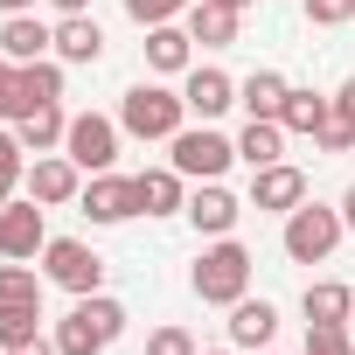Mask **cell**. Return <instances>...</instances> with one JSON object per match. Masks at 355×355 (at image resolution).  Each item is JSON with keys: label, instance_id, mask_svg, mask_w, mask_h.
<instances>
[{"label": "cell", "instance_id": "obj_1", "mask_svg": "<svg viewBox=\"0 0 355 355\" xmlns=\"http://www.w3.org/2000/svg\"><path fill=\"white\" fill-rule=\"evenodd\" d=\"M125 320H132V313H125L112 293H84V300L56 320V348H63V355H105V348L125 334Z\"/></svg>", "mask_w": 355, "mask_h": 355}, {"label": "cell", "instance_id": "obj_2", "mask_svg": "<svg viewBox=\"0 0 355 355\" xmlns=\"http://www.w3.org/2000/svg\"><path fill=\"white\" fill-rule=\"evenodd\" d=\"M189 286H196L202 306H237V300L251 293V251H244L237 237H209V251L196 258Z\"/></svg>", "mask_w": 355, "mask_h": 355}, {"label": "cell", "instance_id": "obj_3", "mask_svg": "<svg viewBox=\"0 0 355 355\" xmlns=\"http://www.w3.org/2000/svg\"><path fill=\"white\" fill-rule=\"evenodd\" d=\"M119 125H125L132 139H174V132L189 125V98L167 91V84H132V91L119 98Z\"/></svg>", "mask_w": 355, "mask_h": 355}, {"label": "cell", "instance_id": "obj_4", "mask_svg": "<svg viewBox=\"0 0 355 355\" xmlns=\"http://www.w3.org/2000/svg\"><path fill=\"white\" fill-rule=\"evenodd\" d=\"M237 160V139H223L216 125H182L167 139V167L182 182H223V167Z\"/></svg>", "mask_w": 355, "mask_h": 355}, {"label": "cell", "instance_id": "obj_5", "mask_svg": "<svg viewBox=\"0 0 355 355\" xmlns=\"http://www.w3.org/2000/svg\"><path fill=\"white\" fill-rule=\"evenodd\" d=\"M341 209H327V202H300L293 216H286V258L293 265H327L334 258V244H341Z\"/></svg>", "mask_w": 355, "mask_h": 355}, {"label": "cell", "instance_id": "obj_6", "mask_svg": "<svg viewBox=\"0 0 355 355\" xmlns=\"http://www.w3.org/2000/svg\"><path fill=\"white\" fill-rule=\"evenodd\" d=\"M42 279L63 286L70 300H84V293L105 286V258H98L84 237H49V244H42Z\"/></svg>", "mask_w": 355, "mask_h": 355}, {"label": "cell", "instance_id": "obj_7", "mask_svg": "<svg viewBox=\"0 0 355 355\" xmlns=\"http://www.w3.org/2000/svg\"><path fill=\"white\" fill-rule=\"evenodd\" d=\"M119 119H105V112H77L70 119V132H63V153L84 167V174H112V160H119Z\"/></svg>", "mask_w": 355, "mask_h": 355}, {"label": "cell", "instance_id": "obj_8", "mask_svg": "<svg viewBox=\"0 0 355 355\" xmlns=\"http://www.w3.org/2000/svg\"><path fill=\"white\" fill-rule=\"evenodd\" d=\"M28 196H35L42 209L77 202V196H84V167H77L70 153H35V160H28Z\"/></svg>", "mask_w": 355, "mask_h": 355}, {"label": "cell", "instance_id": "obj_9", "mask_svg": "<svg viewBox=\"0 0 355 355\" xmlns=\"http://www.w3.org/2000/svg\"><path fill=\"white\" fill-rule=\"evenodd\" d=\"M300 202H306V174H300L293 160H272V167L251 174V209H265V216H293Z\"/></svg>", "mask_w": 355, "mask_h": 355}, {"label": "cell", "instance_id": "obj_10", "mask_svg": "<svg viewBox=\"0 0 355 355\" xmlns=\"http://www.w3.org/2000/svg\"><path fill=\"white\" fill-rule=\"evenodd\" d=\"M42 244H49V223H42V202H35V196L0 209V258H28V265H35Z\"/></svg>", "mask_w": 355, "mask_h": 355}, {"label": "cell", "instance_id": "obj_11", "mask_svg": "<svg viewBox=\"0 0 355 355\" xmlns=\"http://www.w3.org/2000/svg\"><path fill=\"white\" fill-rule=\"evenodd\" d=\"M77 209H84L91 223H125V216H139V196H132L125 174H91L84 196H77Z\"/></svg>", "mask_w": 355, "mask_h": 355}, {"label": "cell", "instance_id": "obj_12", "mask_svg": "<svg viewBox=\"0 0 355 355\" xmlns=\"http://www.w3.org/2000/svg\"><path fill=\"white\" fill-rule=\"evenodd\" d=\"M182 98H189V112H196L202 125H216V119L237 105V77H223L216 63H196V70H189V84H182Z\"/></svg>", "mask_w": 355, "mask_h": 355}, {"label": "cell", "instance_id": "obj_13", "mask_svg": "<svg viewBox=\"0 0 355 355\" xmlns=\"http://www.w3.org/2000/svg\"><path fill=\"white\" fill-rule=\"evenodd\" d=\"M182 216H189L202 237H230V230H237V216H244V202H237L223 182H202V189L189 196V209H182Z\"/></svg>", "mask_w": 355, "mask_h": 355}, {"label": "cell", "instance_id": "obj_14", "mask_svg": "<svg viewBox=\"0 0 355 355\" xmlns=\"http://www.w3.org/2000/svg\"><path fill=\"white\" fill-rule=\"evenodd\" d=\"M0 56L8 63H42V56H56V28L35 21V15H8L0 21Z\"/></svg>", "mask_w": 355, "mask_h": 355}, {"label": "cell", "instance_id": "obj_15", "mask_svg": "<svg viewBox=\"0 0 355 355\" xmlns=\"http://www.w3.org/2000/svg\"><path fill=\"white\" fill-rule=\"evenodd\" d=\"M132 196H139V216H182V209H189V189H182V174H174V167L132 174Z\"/></svg>", "mask_w": 355, "mask_h": 355}, {"label": "cell", "instance_id": "obj_16", "mask_svg": "<svg viewBox=\"0 0 355 355\" xmlns=\"http://www.w3.org/2000/svg\"><path fill=\"white\" fill-rule=\"evenodd\" d=\"M272 334H279V306H272V300H251V293H244V300L230 306V341L258 355V348H272Z\"/></svg>", "mask_w": 355, "mask_h": 355}, {"label": "cell", "instance_id": "obj_17", "mask_svg": "<svg viewBox=\"0 0 355 355\" xmlns=\"http://www.w3.org/2000/svg\"><path fill=\"white\" fill-rule=\"evenodd\" d=\"M15 132H21V146H28V153H63L70 112H63V105H28V112L15 119Z\"/></svg>", "mask_w": 355, "mask_h": 355}, {"label": "cell", "instance_id": "obj_18", "mask_svg": "<svg viewBox=\"0 0 355 355\" xmlns=\"http://www.w3.org/2000/svg\"><path fill=\"white\" fill-rule=\"evenodd\" d=\"M237 8H223V0H189V35L202 42V49H230L237 42Z\"/></svg>", "mask_w": 355, "mask_h": 355}, {"label": "cell", "instance_id": "obj_19", "mask_svg": "<svg viewBox=\"0 0 355 355\" xmlns=\"http://www.w3.org/2000/svg\"><path fill=\"white\" fill-rule=\"evenodd\" d=\"M105 56V28L91 15H63L56 21V63H98Z\"/></svg>", "mask_w": 355, "mask_h": 355}, {"label": "cell", "instance_id": "obj_20", "mask_svg": "<svg viewBox=\"0 0 355 355\" xmlns=\"http://www.w3.org/2000/svg\"><path fill=\"white\" fill-rule=\"evenodd\" d=\"M237 160L258 174V167H272V160H286V125L279 119H244V132H237Z\"/></svg>", "mask_w": 355, "mask_h": 355}, {"label": "cell", "instance_id": "obj_21", "mask_svg": "<svg viewBox=\"0 0 355 355\" xmlns=\"http://www.w3.org/2000/svg\"><path fill=\"white\" fill-rule=\"evenodd\" d=\"M189 49H196V35H189V28H174V21L146 28V63H153L160 77H182V70H196V63H189Z\"/></svg>", "mask_w": 355, "mask_h": 355}, {"label": "cell", "instance_id": "obj_22", "mask_svg": "<svg viewBox=\"0 0 355 355\" xmlns=\"http://www.w3.org/2000/svg\"><path fill=\"white\" fill-rule=\"evenodd\" d=\"M286 91H293V84H286L279 70H251V77L237 84V105H244L251 119H279V112H286Z\"/></svg>", "mask_w": 355, "mask_h": 355}, {"label": "cell", "instance_id": "obj_23", "mask_svg": "<svg viewBox=\"0 0 355 355\" xmlns=\"http://www.w3.org/2000/svg\"><path fill=\"white\" fill-rule=\"evenodd\" d=\"M327 112H334V98H320V91H300V84H293V91H286V112H279V125L313 139V132L327 125Z\"/></svg>", "mask_w": 355, "mask_h": 355}, {"label": "cell", "instance_id": "obj_24", "mask_svg": "<svg viewBox=\"0 0 355 355\" xmlns=\"http://www.w3.org/2000/svg\"><path fill=\"white\" fill-rule=\"evenodd\" d=\"M28 105H63V63L42 56V63H21V112Z\"/></svg>", "mask_w": 355, "mask_h": 355}, {"label": "cell", "instance_id": "obj_25", "mask_svg": "<svg viewBox=\"0 0 355 355\" xmlns=\"http://www.w3.org/2000/svg\"><path fill=\"white\" fill-rule=\"evenodd\" d=\"M42 334V300H8L0 306V348H21Z\"/></svg>", "mask_w": 355, "mask_h": 355}, {"label": "cell", "instance_id": "obj_26", "mask_svg": "<svg viewBox=\"0 0 355 355\" xmlns=\"http://www.w3.org/2000/svg\"><path fill=\"white\" fill-rule=\"evenodd\" d=\"M300 306H306V320H348V306H355V293H348L341 279H313Z\"/></svg>", "mask_w": 355, "mask_h": 355}, {"label": "cell", "instance_id": "obj_27", "mask_svg": "<svg viewBox=\"0 0 355 355\" xmlns=\"http://www.w3.org/2000/svg\"><path fill=\"white\" fill-rule=\"evenodd\" d=\"M8 300H42V272L28 265V258H8L0 265V306Z\"/></svg>", "mask_w": 355, "mask_h": 355}, {"label": "cell", "instance_id": "obj_28", "mask_svg": "<svg viewBox=\"0 0 355 355\" xmlns=\"http://www.w3.org/2000/svg\"><path fill=\"white\" fill-rule=\"evenodd\" d=\"M28 182V146L21 132H0V189H21Z\"/></svg>", "mask_w": 355, "mask_h": 355}, {"label": "cell", "instance_id": "obj_29", "mask_svg": "<svg viewBox=\"0 0 355 355\" xmlns=\"http://www.w3.org/2000/svg\"><path fill=\"white\" fill-rule=\"evenodd\" d=\"M146 355H202V348H196L189 327H153L146 334Z\"/></svg>", "mask_w": 355, "mask_h": 355}, {"label": "cell", "instance_id": "obj_30", "mask_svg": "<svg viewBox=\"0 0 355 355\" xmlns=\"http://www.w3.org/2000/svg\"><path fill=\"white\" fill-rule=\"evenodd\" d=\"M182 8H189V0H125V15H132L139 28H160V21H174Z\"/></svg>", "mask_w": 355, "mask_h": 355}, {"label": "cell", "instance_id": "obj_31", "mask_svg": "<svg viewBox=\"0 0 355 355\" xmlns=\"http://www.w3.org/2000/svg\"><path fill=\"white\" fill-rule=\"evenodd\" d=\"M313 153H355V125H348V119H334V112H327V125H320V132H313Z\"/></svg>", "mask_w": 355, "mask_h": 355}, {"label": "cell", "instance_id": "obj_32", "mask_svg": "<svg viewBox=\"0 0 355 355\" xmlns=\"http://www.w3.org/2000/svg\"><path fill=\"white\" fill-rule=\"evenodd\" d=\"M0 119H21V63L0 56Z\"/></svg>", "mask_w": 355, "mask_h": 355}, {"label": "cell", "instance_id": "obj_33", "mask_svg": "<svg viewBox=\"0 0 355 355\" xmlns=\"http://www.w3.org/2000/svg\"><path fill=\"white\" fill-rule=\"evenodd\" d=\"M306 21L313 28H341V21H355V0H306Z\"/></svg>", "mask_w": 355, "mask_h": 355}, {"label": "cell", "instance_id": "obj_34", "mask_svg": "<svg viewBox=\"0 0 355 355\" xmlns=\"http://www.w3.org/2000/svg\"><path fill=\"white\" fill-rule=\"evenodd\" d=\"M334 119H348V125H355V77L334 91Z\"/></svg>", "mask_w": 355, "mask_h": 355}, {"label": "cell", "instance_id": "obj_35", "mask_svg": "<svg viewBox=\"0 0 355 355\" xmlns=\"http://www.w3.org/2000/svg\"><path fill=\"white\" fill-rule=\"evenodd\" d=\"M8 355H63V348H56V334H49V341L35 334V341H21V348H8Z\"/></svg>", "mask_w": 355, "mask_h": 355}, {"label": "cell", "instance_id": "obj_36", "mask_svg": "<svg viewBox=\"0 0 355 355\" xmlns=\"http://www.w3.org/2000/svg\"><path fill=\"white\" fill-rule=\"evenodd\" d=\"M56 15H91V0H49Z\"/></svg>", "mask_w": 355, "mask_h": 355}, {"label": "cell", "instance_id": "obj_37", "mask_svg": "<svg viewBox=\"0 0 355 355\" xmlns=\"http://www.w3.org/2000/svg\"><path fill=\"white\" fill-rule=\"evenodd\" d=\"M0 15H35V0H0Z\"/></svg>", "mask_w": 355, "mask_h": 355}, {"label": "cell", "instance_id": "obj_38", "mask_svg": "<svg viewBox=\"0 0 355 355\" xmlns=\"http://www.w3.org/2000/svg\"><path fill=\"white\" fill-rule=\"evenodd\" d=\"M341 223H348V230H355V189H348V196H341Z\"/></svg>", "mask_w": 355, "mask_h": 355}, {"label": "cell", "instance_id": "obj_39", "mask_svg": "<svg viewBox=\"0 0 355 355\" xmlns=\"http://www.w3.org/2000/svg\"><path fill=\"white\" fill-rule=\"evenodd\" d=\"M223 8H237V15H244V8H251V0H223Z\"/></svg>", "mask_w": 355, "mask_h": 355}, {"label": "cell", "instance_id": "obj_40", "mask_svg": "<svg viewBox=\"0 0 355 355\" xmlns=\"http://www.w3.org/2000/svg\"><path fill=\"white\" fill-rule=\"evenodd\" d=\"M8 202H15V189H0V209H8Z\"/></svg>", "mask_w": 355, "mask_h": 355}, {"label": "cell", "instance_id": "obj_41", "mask_svg": "<svg viewBox=\"0 0 355 355\" xmlns=\"http://www.w3.org/2000/svg\"><path fill=\"white\" fill-rule=\"evenodd\" d=\"M202 355H230V348H202Z\"/></svg>", "mask_w": 355, "mask_h": 355}, {"label": "cell", "instance_id": "obj_42", "mask_svg": "<svg viewBox=\"0 0 355 355\" xmlns=\"http://www.w3.org/2000/svg\"><path fill=\"white\" fill-rule=\"evenodd\" d=\"M348 334H355V306H348Z\"/></svg>", "mask_w": 355, "mask_h": 355}, {"label": "cell", "instance_id": "obj_43", "mask_svg": "<svg viewBox=\"0 0 355 355\" xmlns=\"http://www.w3.org/2000/svg\"><path fill=\"white\" fill-rule=\"evenodd\" d=\"M258 355H272V348H258Z\"/></svg>", "mask_w": 355, "mask_h": 355}]
</instances>
